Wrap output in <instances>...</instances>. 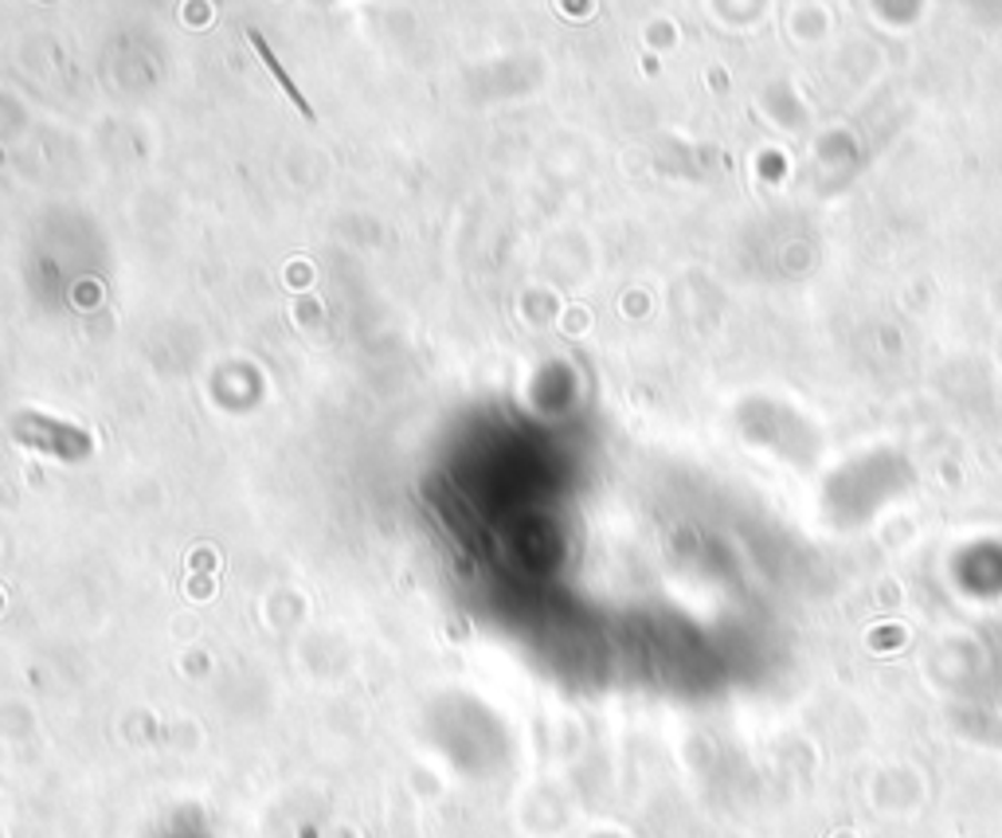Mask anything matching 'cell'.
<instances>
[{
    "label": "cell",
    "instance_id": "cell-1",
    "mask_svg": "<svg viewBox=\"0 0 1002 838\" xmlns=\"http://www.w3.org/2000/svg\"><path fill=\"white\" fill-rule=\"evenodd\" d=\"M247 36H251V43H255L259 59H263V63H266V71H271V75H274V83H279V87H282V94H286V99H291V102H294V107H298V114H302V118H306V122H314V118H317V114H314V107H310V99H306V94H302V87H298V83H294V79H291V75H286V67H282V63H279V59H274L271 43H266V40H263V36H259V32H255V28H251V32H247Z\"/></svg>",
    "mask_w": 1002,
    "mask_h": 838
}]
</instances>
